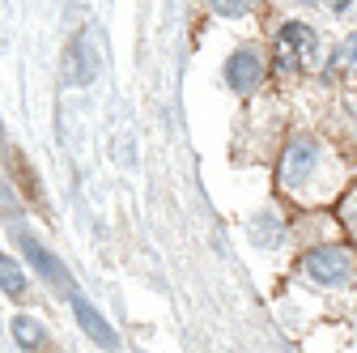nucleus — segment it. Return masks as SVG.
<instances>
[{
    "mask_svg": "<svg viewBox=\"0 0 357 353\" xmlns=\"http://www.w3.org/2000/svg\"><path fill=\"white\" fill-rule=\"evenodd\" d=\"M315 52H319V38L306 22H285L277 30V73L285 77H298L315 64Z\"/></svg>",
    "mask_w": 357,
    "mask_h": 353,
    "instance_id": "nucleus-1",
    "label": "nucleus"
},
{
    "mask_svg": "<svg viewBox=\"0 0 357 353\" xmlns=\"http://www.w3.org/2000/svg\"><path fill=\"white\" fill-rule=\"evenodd\" d=\"M302 269L315 285L336 290V285H344L353 277V251L349 247H315V251L302 255Z\"/></svg>",
    "mask_w": 357,
    "mask_h": 353,
    "instance_id": "nucleus-2",
    "label": "nucleus"
},
{
    "mask_svg": "<svg viewBox=\"0 0 357 353\" xmlns=\"http://www.w3.org/2000/svg\"><path fill=\"white\" fill-rule=\"evenodd\" d=\"M94 77H98V52L89 47V30H85V34L73 38V47L64 52V81L81 90V85H89Z\"/></svg>",
    "mask_w": 357,
    "mask_h": 353,
    "instance_id": "nucleus-3",
    "label": "nucleus"
},
{
    "mask_svg": "<svg viewBox=\"0 0 357 353\" xmlns=\"http://www.w3.org/2000/svg\"><path fill=\"white\" fill-rule=\"evenodd\" d=\"M315 158H319L315 141H306V137L289 141V149H285V166H281V179H285L289 188H298L302 179H310V170H315Z\"/></svg>",
    "mask_w": 357,
    "mask_h": 353,
    "instance_id": "nucleus-4",
    "label": "nucleus"
},
{
    "mask_svg": "<svg viewBox=\"0 0 357 353\" xmlns=\"http://www.w3.org/2000/svg\"><path fill=\"white\" fill-rule=\"evenodd\" d=\"M226 81L234 85L238 94L255 90V85L264 81V64H259V56H251V52H234V56L226 60Z\"/></svg>",
    "mask_w": 357,
    "mask_h": 353,
    "instance_id": "nucleus-5",
    "label": "nucleus"
},
{
    "mask_svg": "<svg viewBox=\"0 0 357 353\" xmlns=\"http://www.w3.org/2000/svg\"><path fill=\"white\" fill-rule=\"evenodd\" d=\"M22 251L30 255V264H34V269L43 273V277H47V281H56L60 290H73V277H68V269H64V264L52 255V251H43L30 234H22Z\"/></svg>",
    "mask_w": 357,
    "mask_h": 353,
    "instance_id": "nucleus-6",
    "label": "nucleus"
},
{
    "mask_svg": "<svg viewBox=\"0 0 357 353\" xmlns=\"http://www.w3.org/2000/svg\"><path fill=\"white\" fill-rule=\"evenodd\" d=\"M73 315L81 320V328H85L89 336H94V340H98L102 349H115V345H119V336H115V328H111V324H107V320H102V315H98V311H94V306H89V302L81 298V294H73Z\"/></svg>",
    "mask_w": 357,
    "mask_h": 353,
    "instance_id": "nucleus-7",
    "label": "nucleus"
},
{
    "mask_svg": "<svg viewBox=\"0 0 357 353\" xmlns=\"http://www.w3.org/2000/svg\"><path fill=\"white\" fill-rule=\"evenodd\" d=\"M353 73H357V34L344 43V47H336V52H332V60H328L324 77H328V81H336V77H353Z\"/></svg>",
    "mask_w": 357,
    "mask_h": 353,
    "instance_id": "nucleus-8",
    "label": "nucleus"
},
{
    "mask_svg": "<svg viewBox=\"0 0 357 353\" xmlns=\"http://www.w3.org/2000/svg\"><path fill=\"white\" fill-rule=\"evenodd\" d=\"M0 290H5L9 298H22L26 294V277H22V269H17L9 255H0Z\"/></svg>",
    "mask_w": 357,
    "mask_h": 353,
    "instance_id": "nucleus-9",
    "label": "nucleus"
},
{
    "mask_svg": "<svg viewBox=\"0 0 357 353\" xmlns=\"http://www.w3.org/2000/svg\"><path fill=\"white\" fill-rule=\"evenodd\" d=\"M38 336H43V332H38V324H34L30 315H17V320H13V340H17L22 349H34Z\"/></svg>",
    "mask_w": 357,
    "mask_h": 353,
    "instance_id": "nucleus-10",
    "label": "nucleus"
},
{
    "mask_svg": "<svg viewBox=\"0 0 357 353\" xmlns=\"http://www.w3.org/2000/svg\"><path fill=\"white\" fill-rule=\"evenodd\" d=\"M255 9V0H213V13L221 17H247Z\"/></svg>",
    "mask_w": 357,
    "mask_h": 353,
    "instance_id": "nucleus-11",
    "label": "nucleus"
},
{
    "mask_svg": "<svg viewBox=\"0 0 357 353\" xmlns=\"http://www.w3.org/2000/svg\"><path fill=\"white\" fill-rule=\"evenodd\" d=\"M319 5L332 9V13H344V9H349V0H319Z\"/></svg>",
    "mask_w": 357,
    "mask_h": 353,
    "instance_id": "nucleus-12",
    "label": "nucleus"
}]
</instances>
